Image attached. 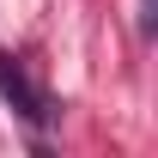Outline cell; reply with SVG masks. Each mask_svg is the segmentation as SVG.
<instances>
[{
  "mask_svg": "<svg viewBox=\"0 0 158 158\" xmlns=\"http://www.w3.org/2000/svg\"><path fill=\"white\" fill-rule=\"evenodd\" d=\"M0 98L12 103L31 128H55V122H61V103L49 98L37 79L24 73V61H19V55H6V49H0Z\"/></svg>",
  "mask_w": 158,
  "mask_h": 158,
  "instance_id": "1",
  "label": "cell"
}]
</instances>
